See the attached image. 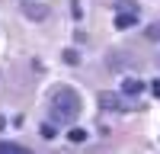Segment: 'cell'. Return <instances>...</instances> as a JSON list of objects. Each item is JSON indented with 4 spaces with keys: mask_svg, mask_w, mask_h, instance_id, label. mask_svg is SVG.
I'll use <instances>...</instances> for the list:
<instances>
[{
    "mask_svg": "<svg viewBox=\"0 0 160 154\" xmlns=\"http://www.w3.org/2000/svg\"><path fill=\"white\" fill-rule=\"evenodd\" d=\"M51 116H55V122L71 125L77 116H80V96H77V90L58 87L55 93H51Z\"/></svg>",
    "mask_w": 160,
    "mask_h": 154,
    "instance_id": "1",
    "label": "cell"
},
{
    "mask_svg": "<svg viewBox=\"0 0 160 154\" xmlns=\"http://www.w3.org/2000/svg\"><path fill=\"white\" fill-rule=\"evenodd\" d=\"M22 13H26V16H29V19H45L48 16V7H42V3H32V0H22Z\"/></svg>",
    "mask_w": 160,
    "mask_h": 154,
    "instance_id": "2",
    "label": "cell"
},
{
    "mask_svg": "<svg viewBox=\"0 0 160 154\" xmlns=\"http://www.w3.org/2000/svg\"><path fill=\"white\" fill-rule=\"evenodd\" d=\"M122 93L125 96H138V93H144V84L138 80V77H125L122 80Z\"/></svg>",
    "mask_w": 160,
    "mask_h": 154,
    "instance_id": "3",
    "label": "cell"
},
{
    "mask_svg": "<svg viewBox=\"0 0 160 154\" xmlns=\"http://www.w3.org/2000/svg\"><path fill=\"white\" fill-rule=\"evenodd\" d=\"M135 23V13H115V29H131Z\"/></svg>",
    "mask_w": 160,
    "mask_h": 154,
    "instance_id": "4",
    "label": "cell"
},
{
    "mask_svg": "<svg viewBox=\"0 0 160 154\" xmlns=\"http://www.w3.org/2000/svg\"><path fill=\"white\" fill-rule=\"evenodd\" d=\"M99 103H102V109H122L125 106V103L118 96H112V93H99Z\"/></svg>",
    "mask_w": 160,
    "mask_h": 154,
    "instance_id": "5",
    "label": "cell"
},
{
    "mask_svg": "<svg viewBox=\"0 0 160 154\" xmlns=\"http://www.w3.org/2000/svg\"><path fill=\"white\" fill-rule=\"evenodd\" d=\"M0 154H32V151L22 145H13V141H0Z\"/></svg>",
    "mask_w": 160,
    "mask_h": 154,
    "instance_id": "6",
    "label": "cell"
},
{
    "mask_svg": "<svg viewBox=\"0 0 160 154\" xmlns=\"http://www.w3.org/2000/svg\"><path fill=\"white\" fill-rule=\"evenodd\" d=\"M68 138L74 141V145H80V141H87V128H71V132H68Z\"/></svg>",
    "mask_w": 160,
    "mask_h": 154,
    "instance_id": "7",
    "label": "cell"
},
{
    "mask_svg": "<svg viewBox=\"0 0 160 154\" xmlns=\"http://www.w3.org/2000/svg\"><path fill=\"white\" fill-rule=\"evenodd\" d=\"M148 38H151V42H160V23H151L148 26Z\"/></svg>",
    "mask_w": 160,
    "mask_h": 154,
    "instance_id": "8",
    "label": "cell"
},
{
    "mask_svg": "<svg viewBox=\"0 0 160 154\" xmlns=\"http://www.w3.org/2000/svg\"><path fill=\"white\" fill-rule=\"evenodd\" d=\"M55 135H58V128L51 125V122H45V125H42V138H55Z\"/></svg>",
    "mask_w": 160,
    "mask_h": 154,
    "instance_id": "9",
    "label": "cell"
},
{
    "mask_svg": "<svg viewBox=\"0 0 160 154\" xmlns=\"http://www.w3.org/2000/svg\"><path fill=\"white\" fill-rule=\"evenodd\" d=\"M64 61H68V64H77V61H80V55H77L74 48H68V51H64Z\"/></svg>",
    "mask_w": 160,
    "mask_h": 154,
    "instance_id": "10",
    "label": "cell"
},
{
    "mask_svg": "<svg viewBox=\"0 0 160 154\" xmlns=\"http://www.w3.org/2000/svg\"><path fill=\"white\" fill-rule=\"evenodd\" d=\"M3 128H7V119H3V116H0V132H3Z\"/></svg>",
    "mask_w": 160,
    "mask_h": 154,
    "instance_id": "11",
    "label": "cell"
}]
</instances>
